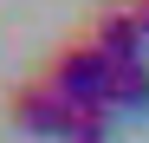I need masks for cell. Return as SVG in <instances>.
<instances>
[{
  "label": "cell",
  "mask_w": 149,
  "mask_h": 143,
  "mask_svg": "<svg viewBox=\"0 0 149 143\" xmlns=\"http://www.w3.org/2000/svg\"><path fill=\"white\" fill-rule=\"evenodd\" d=\"M130 13H136V26H143V46H149V0H130Z\"/></svg>",
  "instance_id": "5"
},
{
  "label": "cell",
  "mask_w": 149,
  "mask_h": 143,
  "mask_svg": "<svg viewBox=\"0 0 149 143\" xmlns=\"http://www.w3.org/2000/svg\"><path fill=\"white\" fill-rule=\"evenodd\" d=\"M39 78L52 85L71 111H110V78H117V65L97 52L91 39H71V46H58V52L45 59Z\"/></svg>",
  "instance_id": "1"
},
{
  "label": "cell",
  "mask_w": 149,
  "mask_h": 143,
  "mask_svg": "<svg viewBox=\"0 0 149 143\" xmlns=\"http://www.w3.org/2000/svg\"><path fill=\"white\" fill-rule=\"evenodd\" d=\"M7 117H13V130H26L39 143H71V124H78V111H71L45 78H26V85H19L7 98Z\"/></svg>",
  "instance_id": "2"
},
{
  "label": "cell",
  "mask_w": 149,
  "mask_h": 143,
  "mask_svg": "<svg viewBox=\"0 0 149 143\" xmlns=\"http://www.w3.org/2000/svg\"><path fill=\"white\" fill-rule=\"evenodd\" d=\"M110 111H130V117L149 111V65H143V59H136V65H117V78H110Z\"/></svg>",
  "instance_id": "4"
},
{
  "label": "cell",
  "mask_w": 149,
  "mask_h": 143,
  "mask_svg": "<svg viewBox=\"0 0 149 143\" xmlns=\"http://www.w3.org/2000/svg\"><path fill=\"white\" fill-rule=\"evenodd\" d=\"M84 39H91V46H97L110 65H136V59H143V26H136L130 0H117V7H97Z\"/></svg>",
  "instance_id": "3"
}]
</instances>
